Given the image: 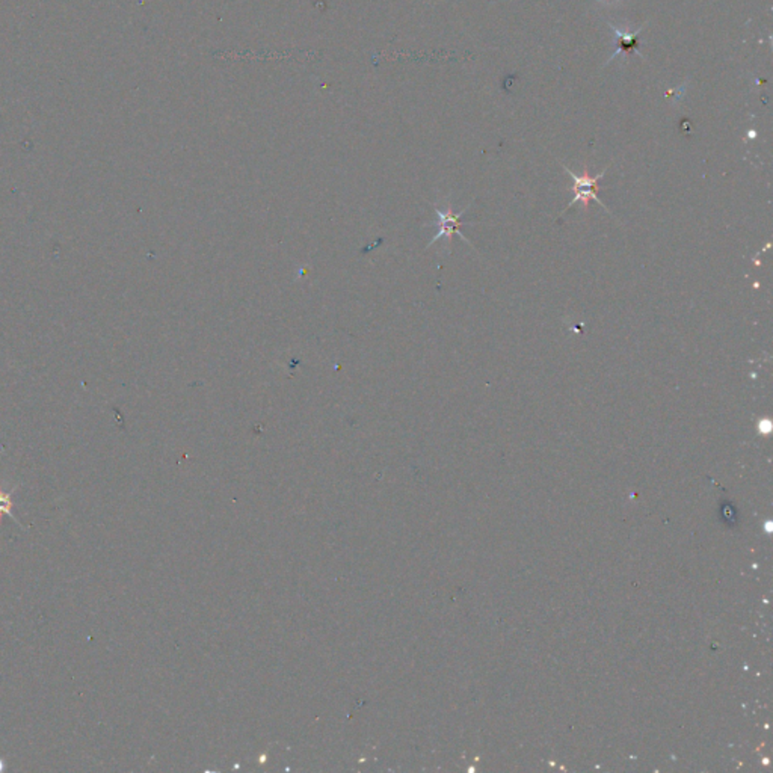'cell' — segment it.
<instances>
[{
    "label": "cell",
    "mask_w": 773,
    "mask_h": 773,
    "mask_svg": "<svg viewBox=\"0 0 773 773\" xmlns=\"http://www.w3.org/2000/svg\"><path fill=\"white\" fill-rule=\"evenodd\" d=\"M562 168L565 169V173H566L568 175H570V177L573 178V182H574V186H573L574 198H573L570 202H568V206L565 207V210L562 211V214H565V211H566L568 209L573 207L575 202H582L583 210H584V211H588V210H589V204H591V201H597V202L600 204V206L605 207V210L607 211L609 215H611V211L609 210V207L606 206V204L602 202L601 200H598L600 180H601L602 177H605V174H606V171H607V168L602 169V171H601L600 174H597V175H591L589 171H588V166H584V169H583V173H582V174H574V173L571 171V169H568L565 165H562Z\"/></svg>",
    "instance_id": "obj_1"
},
{
    "label": "cell",
    "mask_w": 773,
    "mask_h": 773,
    "mask_svg": "<svg viewBox=\"0 0 773 773\" xmlns=\"http://www.w3.org/2000/svg\"><path fill=\"white\" fill-rule=\"evenodd\" d=\"M471 204H469L464 210H461L460 214H455L452 204L450 201L446 202L444 209H440L438 206H435V215H437V227H438V232L437 234L432 237V241L428 243V248L429 246L434 245L435 242L444 239L449 248H452V241H453V234H460V237L462 241H465L469 245H471V242L467 241V237L461 233V227L469 224V223H462L461 218L465 215V211L470 209Z\"/></svg>",
    "instance_id": "obj_2"
},
{
    "label": "cell",
    "mask_w": 773,
    "mask_h": 773,
    "mask_svg": "<svg viewBox=\"0 0 773 773\" xmlns=\"http://www.w3.org/2000/svg\"><path fill=\"white\" fill-rule=\"evenodd\" d=\"M609 26H610V29L614 31V33H615V47H616V49H615V53L610 56L609 62H610L611 59H614L616 55L623 53V52H624V53L636 52V53H639V55H641V52H639V35H641V31H642L643 28L638 29L634 33H628V32H621L619 29H616L611 23H609Z\"/></svg>",
    "instance_id": "obj_3"
},
{
    "label": "cell",
    "mask_w": 773,
    "mask_h": 773,
    "mask_svg": "<svg viewBox=\"0 0 773 773\" xmlns=\"http://www.w3.org/2000/svg\"><path fill=\"white\" fill-rule=\"evenodd\" d=\"M3 514H8V515L12 516L11 498H10V494H3V492L0 491V515H3Z\"/></svg>",
    "instance_id": "obj_4"
},
{
    "label": "cell",
    "mask_w": 773,
    "mask_h": 773,
    "mask_svg": "<svg viewBox=\"0 0 773 773\" xmlns=\"http://www.w3.org/2000/svg\"><path fill=\"white\" fill-rule=\"evenodd\" d=\"M600 2H605V3H615L618 0H600Z\"/></svg>",
    "instance_id": "obj_5"
}]
</instances>
